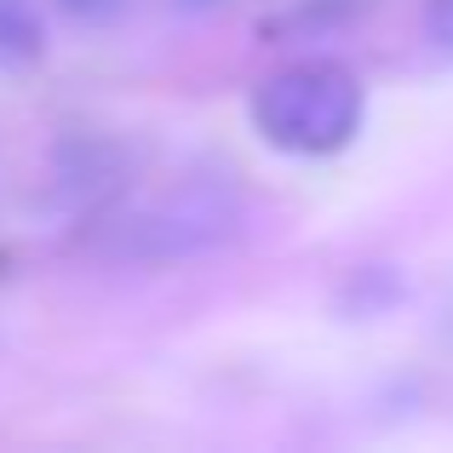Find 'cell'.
I'll return each instance as SVG.
<instances>
[{"label": "cell", "instance_id": "6da1fadb", "mask_svg": "<svg viewBox=\"0 0 453 453\" xmlns=\"http://www.w3.org/2000/svg\"><path fill=\"white\" fill-rule=\"evenodd\" d=\"M242 230V189L230 173H189L144 201H115L98 219V247L115 265H178L224 247Z\"/></svg>", "mask_w": 453, "mask_h": 453}, {"label": "cell", "instance_id": "7a4b0ae2", "mask_svg": "<svg viewBox=\"0 0 453 453\" xmlns=\"http://www.w3.org/2000/svg\"><path fill=\"white\" fill-rule=\"evenodd\" d=\"M253 127L288 155H333L362 133V81L327 58L276 69L253 92Z\"/></svg>", "mask_w": 453, "mask_h": 453}, {"label": "cell", "instance_id": "3957f363", "mask_svg": "<svg viewBox=\"0 0 453 453\" xmlns=\"http://www.w3.org/2000/svg\"><path fill=\"white\" fill-rule=\"evenodd\" d=\"M133 150L110 133H64L52 150V196L69 219L98 224L133 189Z\"/></svg>", "mask_w": 453, "mask_h": 453}, {"label": "cell", "instance_id": "277c9868", "mask_svg": "<svg viewBox=\"0 0 453 453\" xmlns=\"http://www.w3.org/2000/svg\"><path fill=\"white\" fill-rule=\"evenodd\" d=\"M367 6H373V0H288L281 12L265 18V41H310V35L344 29V23Z\"/></svg>", "mask_w": 453, "mask_h": 453}, {"label": "cell", "instance_id": "5b68a950", "mask_svg": "<svg viewBox=\"0 0 453 453\" xmlns=\"http://www.w3.org/2000/svg\"><path fill=\"white\" fill-rule=\"evenodd\" d=\"M46 58V23L29 0H0V75L35 69Z\"/></svg>", "mask_w": 453, "mask_h": 453}, {"label": "cell", "instance_id": "8992f818", "mask_svg": "<svg viewBox=\"0 0 453 453\" xmlns=\"http://www.w3.org/2000/svg\"><path fill=\"white\" fill-rule=\"evenodd\" d=\"M58 6H64L69 18H81V23H115L133 0H58Z\"/></svg>", "mask_w": 453, "mask_h": 453}, {"label": "cell", "instance_id": "52a82bcc", "mask_svg": "<svg viewBox=\"0 0 453 453\" xmlns=\"http://www.w3.org/2000/svg\"><path fill=\"white\" fill-rule=\"evenodd\" d=\"M425 29H431V41L453 58V0H425Z\"/></svg>", "mask_w": 453, "mask_h": 453}, {"label": "cell", "instance_id": "ba28073f", "mask_svg": "<svg viewBox=\"0 0 453 453\" xmlns=\"http://www.w3.org/2000/svg\"><path fill=\"white\" fill-rule=\"evenodd\" d=\"M184 6H219V0H184Z\"/></svg>", "mask_w": 453, "mask_h": 453}]
</instances>
